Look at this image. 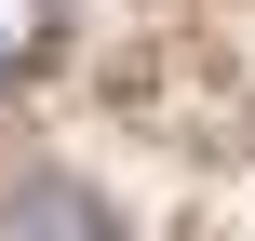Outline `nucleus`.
I'll list each match as a JSON object with an SVG mask.
<instances>
[{
  "label": "nucleus",
  "mask_w": 255,
  "mask_h": 241,
  "mask_svg": "<svg viewBox=\"0 0 255 241\" xmlns=\"http://www.w3.org/2000/svg\"><path fill=\"white\" fill-rule=\"evenodd\" d=\"M54 54V0H0V80H27Z\"/></svg>",
  "instance_id": "obj_2"
},
{
  "label": "nucleus",
  "mask_w": 255,
  "mask_h": 241,
  "mask_svg": "<svg viewBox=\"0 0 255 241\" xmlns=\"http://www.w3.org/2000/svg\"><path fill=\"white\" fill-rule=\"evenodd\" d=\"M0 215H13V228H108V201H94V188H54V174H13Z\"/></svg>",
  "instance_id": "obj_1"
}]
</instances>
